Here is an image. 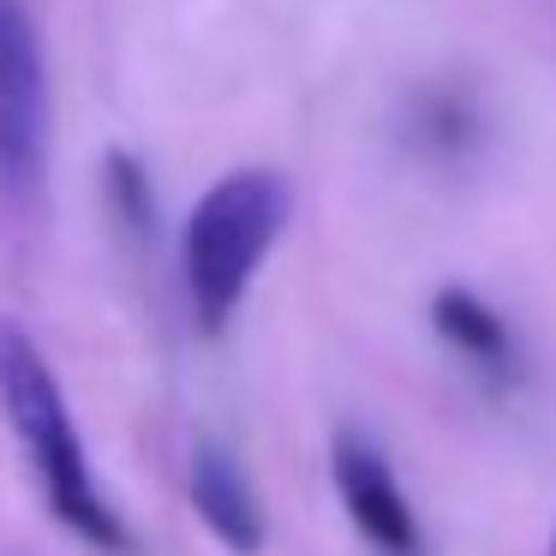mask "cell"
Here are the masks:
<instances>
[{"instance_id":"7a4b0ae2","label":"cell","mask_w":556,"mask_h":556,"mask_svg":"<svg viewBox=\"0 0 556 556\" xmlns=\"http://www.w3.org/2000/svg\"><path fill=\"white\" fill-rule=\"evenodd\" d=\"M293 216V186L276 168H233L192 204L180 233V269H186V300L192 324L204 336L240 317L264 257L276 252L281 228Z\"/></svg>"},{"instance_id":"8992f818","label":"cell","mask_w":556,"mask_h":556,"mask_svg":"<svg viewBox=\"0 0 556 556\" xmlns=\"http://www.w3.org/2000/svg\"><path fill=\"white\" fill-rule=\"evenodd\" d=\"M431 329L472 365V371L491 377V383H515V377H520L515 329H508L472 288H437V300H431Z\"/></svg>"},{"instance_id":"277c9868","label":"cell","mask_w":556,"mask_h":556,"mask_svg":"<svg viewBox=\"0 0 556 556\" xmlns=\"http://www.w3.org/2000/svg\"><path fill=\"white\" fill-rule=\"evenodd\" d=\"M329 479H336V496H341V508H348L353 532H359L377 556H425V527H419V515H413L407 491H401L395 467H389L359 431L336 437V448H329Z\"/></svg>"},{"instance_id":"5b68a950","label":"cell","mask_w":556,"mask_h":556,"mask_svg":"<svg viewBox=\"0 0 556 556\" xmlns=\"http://www.w3.org/2000/svg\"><path fill=\"white\" fill-rule=\"evenodd\" d=\"M186 491H192V508L210 532H216L222 551L233 556H257L269 539V515L252 491V472L216 443V437H198L192 460H186Z\"/></svg>"},{"instance_id":"ba28073f","label":"cell","mask_w":556,"mask_h":556,"mask_svg":"<svg viewBox=\"0 0 556 556\" xmlns=\"http://www.w3.org/2000/svg\"><path fill=\"white\" fill-rule=\"evenodd\" d=\"M109 198H114V210H121L132 228H150V222H156V186H150V174L138 168L126 150L109 156Z\"/></svg>"},{"instance_id":"9c48e42d","label":"cell","mask_w":556,"mask_h":556,"mask_svg":"<svg viewBox=\"0 0 556 556\" xmlns=\"http://www.w3.org/2000/svg\"><path fill=\"white\" fill-rule=\"evenodd\" d=\"M544 556H556V527H551V551H544Z\"/></svg>"},{"instance_id":"6da1fadb","label":"cell","mask_w":556,"mask_h":556,"mask_svg":"<svg viewBox=\"0 0 556 556\" xmlns=\"http://www.w3.org/2000/svg\"><path fill=\"white\" fill-rule=\"evenodd\" d=\"M0 413H7L18 448H25L49 515L90 551L138 556V532L126 527V515L109 503V491L90 472L85 437H78V419L66 407L61 377L30 341V329L13 324V317H0Z\"/></svg>"},{"instance_id":"52a82bcc","label":"cell","mask_w":556,"mask_h":556,"mask_svg":"<svg viewBox=\"0 0 556 556\" xmlns=\"http://www.w3.org/2000/svg\"><path fill=\"white\" fill-rule=\"evenodd\" d=\"M472 138H479V114H472V97L460 85H437L419 97L413 109V144L425 156H467Z\"/></svg>"},{"instance_id":"3957f363","label":"cell","mask_w":556,"mask_h":556,"mask_svg":"<svg viewBox=\"0 0 556 556\" xmlns=\"http://www.w3.org/2000/svg\"><path fill=\"white\" fill-rule=\"evenodd\" d=\"M49 192V66L18 0H0V210L30 222Z\"/></svg>"}]
</instances>
